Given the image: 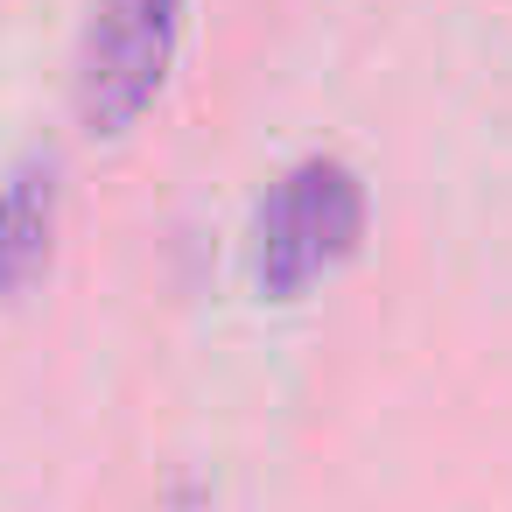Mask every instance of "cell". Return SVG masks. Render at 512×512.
Segmentation results:
<instances>
[{"label":"cell","instance_id":"obj_1","mask_svg":"<svg viewBox=\"0 0 512 512\" xmlns=\"http://www.w3.org/2000/svg\"><path fill=\"white\" fill-rule=\"evenodd\" d=\"M365 225H372V204L351 162L337 155L295 162L253 211V288L267 302H302L365 246Z\"/></svg>","mask_w":512,"mask_h":512},{"label":"cell","instance_id":"obj_2","mask_svg":"<svg viewBox=\"0 0 512 512\" xmlns=\"http://www.w3.org/2000/svg\"><path fill=\"white\" fill-rule=\"evenodd\" d=\"M190 0H99L78 43V120L99 141H120L162 99L183 50Z\"/></svg>","mask_w":512,"mask_h":512},{"label":"cell","instance_id":"obj_3","mask_svg":"<svg viewBox=\"0 0 512 512\" xmlns=\"http://www.w3.org/2000/svg\"><path fill=\"white\" fill-rule=\"evenodd\" d=\"M50 239H57V162L29 155L0 176V302L43 281Z\"/></svg>","mask_w":512,"mask_h":512}]
</instances>
